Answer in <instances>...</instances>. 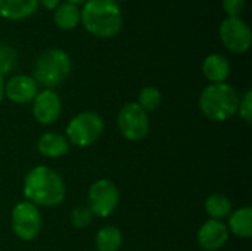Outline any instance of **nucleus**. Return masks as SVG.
Segmentation results:
<instances>
[{
    "mask_svg": "<svg viewBox=\"0 0 252 251\" xmlns=\"http://www.w3.org/2000/svg\"><path fill=\"white\" fill-rule=\"evenodd\" d=\"M80 12L81 25L94 37L109 38L123 28V12L115 0H87Z\"/></svg>",
    "mask_w": 252,
    "mask_h": 251,
    "instance_id": "nucleus-1",
    "label": "nucleus"
},
{
    "mask_svg": "<svg viewBox=\"0 0 252 251\" xmlns=\"http://www.w3.org/2000/svg\"><path fill=\"white\" fill-rule=\"evenodd\" d=\"M66 189L62 178L46 166H37L28 172L24 180V195L35 206L55 207L65 198Z\"/></svg>",
    "mask_w": 252,
    "mask_h": 251,
    "instance_id": "nucleus-2",
    "label": "nucleus"
},
{
    "mask_svg": "<svg viewBox=\"0 0 252 251\" xmlns=\"http://www.w3.org/2000/svg\"><path fill=\"white\" fill-rule=\"evenodd\" d=\"M239 95L229 83L208 84L199 96L201 112L214 121H226L238 112Z\"/></svg>",
    "mask_w": 252,
    "mask_h": 251,
    "instance_id": "nucleus-3",
    "label": "nucleus"
},
{
    "mask_svg": "<svg viewBox=\"0 0 252 251\" xmlns=\"http://www.w3.org/2000/svg\"><path fill=\"white\" fill-rule=\"evenodd\" d=\"M71 72V58L62 49H47L41 52L32 67V78L44 89L62 84Z\"/></svg>",
    "mask_w": 252,
    "mask_h": 251,
    "instance_id": "nucleus-4",
    "label": "nucleus"
},
{
    "mask_svg": "<svg viewBox=\"0 0 252 251\" xmlns=\"http://www.w3.org/2000/svg\"><path fill=\"white\" fill-rule=\"evenodd\" d=\"M103 120L99 114L86 111L80 112L66 126V138L77 146H89L94 143L103 132Z\"/></svg>",
    "mask_w": 252,
    "mask_h": 251,
    "instance_id": "nucleus-5",
    "label": "nucleus"
},
{
    "mask_svg": "<svg viewBox=\"0 0 252 251\" xmlns=\"http://www.w3.org/2000/svg\"><path fill=\"white\" fill-rule=\"evenodd\" d=\"M220 40L223 46L236 55L247 53L251 47L252 33L250 25L241 18H229L226 16L220 24Z\"/></svg>",
    "mask_w": 252,
    "mask_h": 251,
    "instance_id": "nucleus-6",
    "label": "nucleus"
},
{
    "mask_svg": "<svg viewBox=\"0 0 252 251\" xmlns=\"http://www.w3.org/2000/svg\"><path fill=\"white\" fill-rule=\"evenodd\" d=\"M12 231L22 241H32L41 228L40 212L35 204L22 201L12 210Z\"/></svg>",
    "mask_w": 252,
    "mask_h": 251,
    "instance_id": "nucleus-7",
    "label": "nucleus"
},
{
    "mask_svg": "<svg viewBox=\"0 0 252 251\" xmlns=\"http://www.w3.org/2000/svg\"><path fill=\"white\" fill-rule=\"evenodd\" d=\"M121 135L128 141H140L149 132V117L148 112L137 104H126L117 118Z\"/></svg>",
    "mask_w": 252,
    "mask_h": 251,
    "instance_id": "nucleus-8",
    "label": "nucleus"
},
{
    "mask_svg": "<svg viewBox=\"0 0 252 251\" xmlns=\"http://www.w3.org/2000/svg\"><path fill=\"white\" fill-rule=\"evenodd\" d=\"M120 194L117 186L106 179L94 182L89 191V210L99 217L109 216L118 206Z\"/></svg>",
    "mask_w": 252,
    "mask_h": 251,
    "instance_id": "nucleus-9",
    "label": "nucleus"
},
{
    "mask_svg": "<svg viewBox=\"0 0 252 251\" xmlns=\"http://www.w3.org/2000/svg\"><path fill=\"white\" fill-rule=\"evenodd\" d=\"M61 98L53 89H44L32 101V114L40 124H53L61 115Z\"/></svg>",
    "mask_w": 252,
    "mask_h": 251,
    "instance_id": "nucleus-10",
    "label": "nucleus"
},
{
    "mask_svg": "<svg viewBox=\"0 0 252 251\" xmlns=\"http://www.w3.org/2000/svg\"><path fill=\"white\" fill-rule=\"evenodd\" d=\"M37 93H38V84L32 77L25 74L13 75L4 83V95L9 101L15 104L32 102Z\"/></svg>",
    "mask_w": 252,
    "mask_h": 251,
    "instance_id": "nucleus-11",
    "label": "nucleus"
},
{
    "mask_svg": "<svg viewBox=\"0 0 252 251\" xmlns=\"http://www.w3.org/2000/svg\"><path fill=\"white\" fill-rule=\"evenodd\" d=\"M229 240V229L220 220H208L198 231V243L207 251L220 250Z\"/></svg>",
    "mask_w": 252,
    "mask_h": 251,
    "instance_id": "nucleus-12",
    "label": "nucleus"
},
{
    "mask_svg": "<svg viewBox=\"0 0 252 251\" xmlns=\"http://www.w3.org/2000/svg\"><path fill=\"white\" fill-rule=\"evenodd\" d=\"M38 0H0V16L9 21H22L34 15Z\"/></svg>",
    "mask_w": 252,
    "mask_h": 251,
    "instance_id": "nucleus-13",
    "label": "nucleus"
},
{
    "mask_svg": "<svg viewBox=\"0 0 252 251\" xmlns=\"http://www.w3.org/2000/svg\"><path fill=\"white\" fill-rule=\"evenodd\" d=\"M202 74L211 84L224 83L230 75V62L220 53H211L202 62Z\"/></svg>",
    "mask_w": 252,
    "mask_h": 251,
    "instance_id": "nucleus-14",
    "label": "nucleus"
},
{
    "mask_svg": "<svg viewBox=\"0 0 252 251\" xmlns=\"http://www.w3.org/2000/svg\"><path fill=\"white\" fill-rule=\"evenodd\" d=\"M37 148L38 151L49 157V158H59V157H63L68 149H69V143H68V139L59 133H44L40 139H38V143H37Z\"/></svg>",
    "mask_w": 252,
    "mask_h": 251,
    "instance_id": "nucleus-15",
    "label": "nucleus"
},
{
    "mask_svg": "<svg viewBox=\"0 0 252 251\" xmlns=\"http://www.w3.org/2000/svg\"><path fill=\"white\" fill-rule=\"evenodd\" d=\"M53 21L58 28L63 31H71L81 24V12L80 7L71 3H59L53 10Z\"/></svg>",
    "mask_w": 252,
    "mask_h": 251,
    "instance_id": "nucleus-16",
    "label": "nucleus"
},
{
    "mask_svg": "<svg viewBox=\"0 0 252 251\" xmlns=\"http://www.w3.org/2000/svg\"><path fill=\"white\" fill-rule=\"evenodd\" d=\"M230 231L241 238H250L252 235V210L250 207H244L230 213L229 219Z\"/></svg>",
    "mask_w": 252,
    "mask_h": 251,
    "instance_id": "nucleus-17",
    "label": "nucleus"
},
{
    "mask_svg": "<svg viewBox=\"0 0 252 251\" xmlns=\"http://www.w3.org/2000/svg\"><path fill=\"white\" fill-rule=\"evenodd\" d=\"M123 244V234L115 226H105L96 235V247L99 251H117Z\"/></svg>",
    "mask_w": 252,
    "mask_h": 251,
    "instance_id": "nucleus-18",
    "label": "nucleus"
},
{
    "mask_svg": "<svg viewBox=\"0 0 252 251\" xmlns=\"http://www.w3.org/2000/svg\"><path fill=\"white\" fill-rule=\"evenodd\" d=\"M205 210L214 220H220L229 217V215L232 213V204L226 195L213 194L205 201Z\"/></svg>",
    "mask_w": 252,
    "mask_h": 251,
    "instance_id": "nucleus-19",
    "label": "nucleus"
},
{
    "mask_svg": "<svg viewBox=\"0 0 252 251\" xmlns=\"http://www.w3.org/2000/svg\"><path fill=\"white\" fill-rule=\"evenodd\" d=\"M137 105L140 108H143L146 112L157 109L161 105V92L152 86L143 87L139 93V104Z\"/></svg>",
    "mask_w": 252,
    "mask_h": 251,
    "instance_id": "nucleus-20",
    "label": "nucleus"
},
{
    "mask_svg": "<svg viewBox=\"0 0 252 251\" xmlns=\"http://www.w3.org/2000/svg\"><path fill=\"white\" fill-rule=\"evenodd\" d=\"M92 219H93L92 212L89 210V207H84V206L75 207L71 213V223H72V226H75L78 229L89 226Z\"/></svg>",
    "mask_w": 252,
    "mask_h": 251,
    "instance_id": "nucleus-21",
    "label": "nucleus"
},
{
    "mask_svg": "<svg viewBox=\"0 0 252 251\" xmlns=\"http://www.w3.org/2000/svg\"><path fill=\"white\" fill-rule=\"evenodd\" d=\"M16 62V53L9 46H0V74L9 72Z\"/></svg>",
    "mask_w": 252,
    "mask_h": 251,
    "instance_id": "nucleus-22",
    "label": "nucleus"
},
{
    "mask_svg": "<svg viewBox=\"0 0 252 251\" xmlns=\"http://www.w3.org/2000/svg\"><path fill=\"white\" fill-rule=\"evenodd\" d=\"M238 112L241 114V117L247 121H252V92L247 90L245 95L242 96V99H239V105H238Z\"/></svg>",
    "mask_w": 252,
    "mask_h": 251,
    "instance_id": "nucleus-23",
    "label": "nucleus"
},
{
    "mask_svg": "<svg viewBox=\"0 0 252 251\" xmlns=\"http://www.w3.org/2000/svg\"><path fill=\"white\" fill-rule=\"evenodd\" d=\"M221 6L229 18H236L241 16V13L244 12L245 0H221Z\"/></svg>",
    "mask_w": 252,
    "mask_h": 251,
    "instance_id": "nucleus-24",
    "label": "nucleus"
},
{
    "mask_svg": "<svg viewBox=\"0 0 252 251\" xmlns=\"http://www.w3.org/2000/svg\"><path fill=\"white\" fill-rule=\"evenodd\" d=\"M59 3H61V0H38V4H41L47 10H55Z\"/></svg>",
    "mask_w": 252,
    "mask_h": 251,
    "instance_id": "nucleus-25",
    "label": "nucleus"
},
{
    "mask_svg": "<svg viewBox=\"0 0 252 251\" xmlns=\"http://www.w3.org/2000/svg\"><path fill=\"white\" fill-rule=\"evenodd\" d=\"M3 96H4V78H3V75L0 74V102H1V99H3Z\"/></svg>",
    "mask_w": 252,
    "mask_h": 251,
    "instance_id": "nucleus-26",
    "label": "nucleus"
},
{
    "mask_svg": "<svg viewBox=\"0 0 252 251\" xmlns=\"http://www.w3.org/2000/svg\"><path fill=\"white\" fill-rule=\"evenodd\" d=\"M66 3H71V4H75V6H80V4H84L87 0H63Z\"/></svg>",
    "mask_w": 252,
    "mask_h": 251,
    "instance_id": "nucleus-27",
    "label": "nucleus"
},
{
    "mask_svg": "<svg viewBox=\"0 0 252 251\" xmlns=\"http://www.w3.org/2000/svg\"><path fill=\"white\" fill-rule=\"evenodd\" d=\"M115 1H121V0H115Z\"/></svg>",
    "mask_w": 252,
    "mask_h": 251,
    "instance_id": "nucleus-28",
    "label": "nucleus"
}]
</instances>
